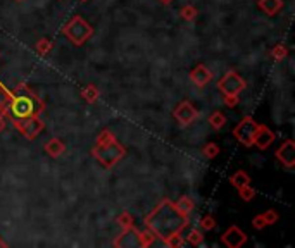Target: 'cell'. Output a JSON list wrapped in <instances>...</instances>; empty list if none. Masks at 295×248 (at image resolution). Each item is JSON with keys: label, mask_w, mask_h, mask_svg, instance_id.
<instances>
[{"label": "cell", "mask_w": 295, "mask_h": 248, "mask_svg": "<svg viewBox=\"0 0 295 248\" xmlns=\"http://www.w3.org/2000/svg\"><path fill=\"white\" fill-rule=\"evenodd\" d=\"M147 224L159 238L169 240V238H175L185 227L186 217L173 203L164 202L148 216Z\"/></svg>", "instance_id": "1"}, {"label": "cell", "mask_w": 295, "mask_h": 248, "mask_svg": "<svg viewBox=\"0 0 295 248\" xmlns=\"http://www.w3.org/2000/svg\"><path fill=\"white\" fill-rule=\"evenodd\" d=\"M95 152H97V154H95L97 159L102 162L106 167H111L113 164H116L124 154L123 148H121L114 140H107V141H104V143L100 141V147H98Z\"/></svg>", "instance_id": "2"}, {"label": "cell", "mask_w": 295, "mask_h": 248, "mask_svg": "<svg viewBox=\"0 0 295 248\" xmlns=\"http://www.w3.org/2000/svg\"><path fill=\"white\" fill-rule=\"evenodd\" d=\"M64 31H66V35L69 36L71 42H74L76 45H81V43H83L87 38H90V35H91V28L80 18H74L73 21L64 28Z\"/></svg>", "instance_id": "3"}, {"label": "cell", "mask_w": 295, "mask_h": 248, "mask_svg": "<svg viewBox=\"0 0 295 248\" xmlns=\"http://www.w3.org/2000/svg\"><path fill=\"white\" fill-rule=\"evenodd\" d=\"M256 133H257V124L249 117L243 119L238 124V128L235 130V137L238 138L243 145H252L254 138H256Z\"/></svg>", "instance_id": "4"}, {"label": "cell", "mask_w": 295, "mask_h": 248, "mask_svg": "<svg viewBox=\"0 0 295 248\" xmlns=\"http://www.w3.org/2000/svg\"><path fill=\"white\" fill-rule=\"evenodd\" d=\"M243 86H245L243 80L240 76H236L235 73L226 74V76L219 81V88H221L226 95H232V97H235L240 90H243Z\"/></svg>", "instance_id": "5"}, {"label": "cell", "mask_w": 295, "mask_h": 248, "mask_svg": "<svg viewBox=\"0 0 295 248\" xmlns=\"http://www.w3.org/2000/svg\"><path fill=\"white\" fill-rule=\"evenodd\" d=\"M12 112H14L16 117L26 119V117H30V115H33L35 105H33L31 98H28V97L14 98V102H12Z\"/></svg>", "instance_id": "6"}, {"label": "cell", "mask_w": 295, "mask_h": 248, "mask_svg": "<svg viewBox=\"0 0 295 248\" xmlns=\"http://www.w3.org/2000/svg\"><path fill=\"white\" fill-rule=\"evenodd\" d=\"M176 117H178L183 124H188V122H192L193 119L197 117V112H195V109H193L192 105L185 102V104H181L178 109H176Z\"/></svg>", "instance_id": "7"}, {"label": "cell", "mask_w": 295, "mask_h": 248, "mask_svg": "<svg viewBox=\"0 0 295 248\" xmlns=\"http://www.w3.org/2000/svg\"><path fill=\"white\" fill-rule=\"evenodd\" d=\"M223 241H225L228 247L236 248V247H240L243 241H245V234H243L240 229H236V227H232V229H230L228 233L223 236Z\"/></svg>", "instance_id": "8"}, {"label": "cell", "mask_w": 295, "mask_h": 248, "mask_svg": "<svg viewBox=\"0 0 295 248\" xmlns=\"http://www.w3.org/2000/svg\"><path fill=\"white\" fill-rule=\"evenodd\" d=\"M278 157L285 162L287 165H294V161H295V147L292 141H287L283 147L278 150Z\"/></svg>", "instance_id": "9"}, {"label": "cell", "mask_w": 295, "mask_h": 248, "mask_svg": "<svg viewBox=\"0 0 295 248\" xmlns=\"http://www.w3.org/2000/svg\"><path fill=\"white\" fill-rule=\"evenodd\" d=\"M21 130H23V133H25L26 137L33 138L40 130H42V122H40L38 119H33L31 115H30V117H26V121H25V124L21 126Z\"/></svg>", "instance_id": "10"}, {"label": "cell", "mask_w": 295, "mask_h": 248, "mask_svg": "<svg viewBox=\"0 0 295 248\" xmlns=\"http://www.w3.org/2000/svg\"><path fill=\"white\" fill-rule=\"evenodd\" d=\"M192 80L195 81L199 86H204V84L211 80V73H209L204 66H199V67H195V71L192 73Z\"/></svg>", "instance_id": "11"}, {"label": "cell", "mask_w": 295, "mask_h": 248, "mask_svg": "<svg viewBox=\"0 0 295 248\" xmlns=\"http://www.w3.org/2000/svg\"><path fill=\"white\" fill-rule=\"evenodd\" d=\"M273 133L271 131H267V130H264V128H257V133H256V138H254V143H257L259 145L261 148H264V147H267V145L273 141Z\"/></svg>", "instance_id": "12"}, {"label": "cell", "mask_w": 295, "mask_h": 248, "mask_svg": "<svg viewBox=\"0 0 295 248\" xmlns=\"http://www.w3.org/2000/svg\"><path fill=\"white\" fill-rule=\"evenodd\" d=\"M118 245H121V247H140V245H142L140 234H135V233L124 234L123 240L118 241Z\"/></svg>", "instance_id": "13"}, {"label": "cell", "mask_w": 295, "mask_h": 248, "mask_svg": "<svg viewBox=\"0 0 295 248\" xmlns=\"http://www.w3.org/2000/svg\"><path fill=\"white\" fill-rule=\"evenodd\" d=\"M261 7H263L267 14H274V12L281 7V0H261Z\"/></svg>", "instance_id": "14"}, {"label": "cell", "mask_w": 295, "mask_h": 248, "mask_svg": "<svg viewBox=\"0 0 295 248\" xmlns=\"http://www.w3.org/2000/svg\"><path fill=\"white\" fill-rule=\"evenodd\" d=\"M45 148L50 152V155H59L60 152H62V145H60V141H57V140H52Z\"/></svg>", "instance_id": "15"}, {"label": "cell", "mask_w": 295, "mask_h": 248, "mask_svg": "<svg viewBox=\"0 0 295 248\" xmlns=\"http://www.w3.org/2000/svg\"><path fill=\"white\" fill-rule=\"evenodd\" d=\"M175 207H176V209H178L181 214H185V212H190V210H192V202H190L188 198H181L178 203H176Z\"/></svg>", "instance_id": "16"}, {"label": "cell", "mask_w": 295, "mask_h": 248, "mask_svg": "<svg viewBox=\"0 0 295 248\" xmlns=\"http://www.w3.org/2000/svg\"><path fill=\"white\" fill-rule=\"evenodd\" d=\"M7 105H9V95L4 90H0V114H4Z\"/></svg>", "instance_id": "17"}, {"label": "cell", "mask_w": 295, "mask_h": 248, "mask_svg": "<svg viewBox=\"0 0 295 248\" xmlns=\"http://www.w3.org/2000/svg\"><path fill=\"white\" fill-rule=\"evenodd\" d=\"M247 181H249V179H247V176L243 174V172H240V174H236L235 178H233V185H236L238 188H243V186L247 185Z\"/></svg>", "instance_id": "18"}, {"label": "cell", "mask_w": 295, "mask_h": 248, "mask_svg": "<svg viewBox=\"0 0 295 248\" xmlns=\"http://www.w3.org/2000/svg\"><path fill=\"white\" fill-rule=\"evenodd\" d=\"M223 122H225V117H223V115L219 114V112H216V114L211 117V124H212L214 128H221V126H223Z\"/></svg>", "instance_id": "19"}, {"label": "cell", "mask_w": 295, "mask_h": 248, "mask_svg": "<svg viewBox=\"0 0 295 248\" xmlns=\"http://www.w3.org/2000/svg\"><path fill=\"white\" fill-rule=\"evenodd\" d=\"M190 236H192V238H190V240H192L193 243H197V241H201V234L197 233V231H193V233L190 234Z\"/></svg>", "instance_id": "20"}, {"label": "cell", "mask_w": 295, "mask_h": 248, "mask_svg": "<svg viewBox=\"0 0 295 248\" xmlns=\"http://www.w3.org/2000/svg\"><path fill=\"white\" fill-rule=\"evenodd\" d=\"M204 226H206V227H211V226H214V220H211V219H209V217H207V219L204 220Z\"/></svg>", "instance_id": "21"}, {"label": "cell", "mask_w": 295, "mask_h": 248, "mask_svg": "<svg viewBox=\"0 0 295 248\" xmlns=\"http://www.w3.org/2000/svg\"><path fill=\"white\" fill-rule=\"evenodd\" d=\"M250 195H252V192H249V190L243 192V198H250Z\"/></svg>", "instance_id": "22"}, {"label": "cell", "mask_w": 295, "mask_h": 248, "mask_svg": "<svg viewBox=\"0 0 295 248\" xmlns=\"http://www.w3.org/2000/svg\"><path fill=\"white\" fill-rule=\"evenodd\" d=\"M2 128H4V122H2V121H0V130H2Z\"/></svg>", "instance_id": "23"}]
</instances>
